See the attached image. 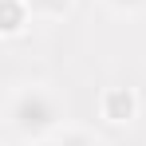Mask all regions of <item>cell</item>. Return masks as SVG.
I'll return each instance as SVG.
<instances>
[{
	"mask_svg": "<svg viewBox=\"0 0 146 146\" xmlns=\"http://www.w3.org/2000/svg\"><path fill=\"white\" fill-rule=\"evenodd\" d=\"M8 119H12V126L20 134H44V130H51L59 122V107H55V99L48 91H36L32 87V91H20L16 95Z\"/></svg>",
	"mask_w": 146,
	"mask_h": 146,
	"instance_id": "6da1fadb",
	"label": "cell"
},
{
	"mask_svg": "<svg viewBox=\"0 0 146 146\" xmlns=\"http://www.w3.org/2000/svg\"><path fill=\"white\" fill-rule=\"evenodd\" d=\"M103 115L111 122H130L134 119V95H130L126 87H111V91L103 95Z\"/></svg>",
	"mask_w": 146,
	"mask_h": 146,
	"instance_id": "7a4b0ae2",
	"label": "cell"
},
{
	"mask_svg": "<svg viewBox=\"0 0 146 146\" xmlns=\"http://www.w3.org/2000/svg\"><path fill=\"white\" fill-rule=\"evenodd\" d=\"M71 0H28V8H36V12H48V16H55V12H63Z\"/></svg>",
	"mask_w": 146,
	"mask_h": 146,
	"instance_id": "3957f363",
	"label": "cell"
},
{
	"mask_svg": "<svg viewBox=\"0 0 146 146\" xmlns=\"http://www.w3.org/2000/svg\"><path fill=\"white\" fill-rule=\"evenodd\" d=\"M20 20H24L20 4H16V0H8V24H4V32H20Z\"/></svg>",
	"mask_w": 146,
	"mask_h": 146,
	"instance_id": "277c9868",
	"label": "cell"
},
{
	"mask_svg": "<svg viewBox=\"0 0 146 146\" xmlns=\"http://www.w3.org/2000/svg\"><path fill=\"white\" fill-rule=\"evenodd\" d=\"M59 146H95V142H91L87 134H79V130H75V134H63V138H59Z\"/></svg>",
	"mask_w": 146,
	"mask_h": 146,
	"instance_id": "5b68a950",
	"label": "cell"
},
{
	"mask_svg": "<svg viewBox=\"0 0 146 146\" xmlns=\"http://www.w3.org/2000/svg\"><path fill=\"white\" fill-rule=\"evenodd\" d=\"M107 4H115V8H142L146 0H107Z\"/></svg>",
	"mask_w": 146,
	"mask_h": 146,
	"instance_id": "8992f818",
	"label": "cell"
}]
</instances>
